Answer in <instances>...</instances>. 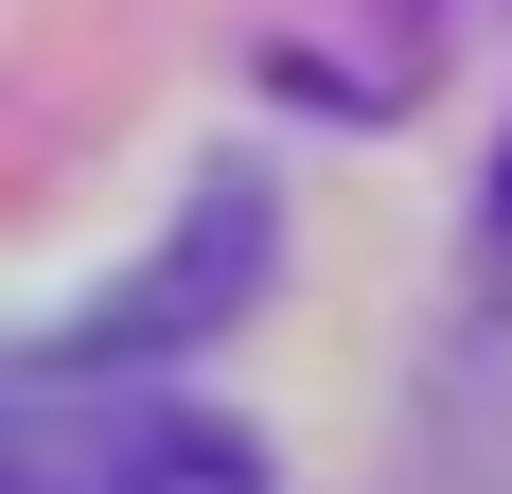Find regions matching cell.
<instances>
[{
    "label": "cell",
    "mask_w": 512,
    "mask_h": 494,
    "mask_svg": "<svg viewBox=\"0 0 512 494\" xmlns=\"http://www.w3.org/2000/svg\"><path fill=\"white\" fill-rule=\"evenodd\" d=\"M0 494H265V442L142 371H0Z\"/></svg>",
    "instance_id": "6da1fadb"
}]
</instances>
